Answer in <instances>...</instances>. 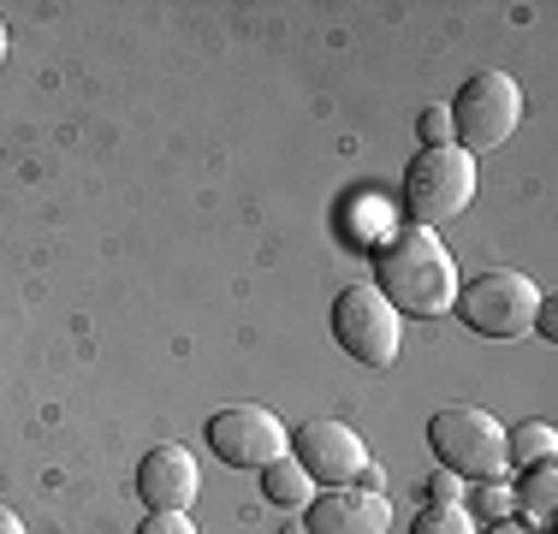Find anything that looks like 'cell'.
Listing matches in <instances>:
<instances>
[{
	"label": "cell",
	"mask_w": 558,
	"mask_h": 534,
	"mask_svg": "<svg viewBox=\"0 0 558 534\" xmlns=\"http://www.w3.org/2000/svg\"><path fill=\"white\" fill-rule=\"evenodd\" d=\"M375 291L398 315H446L458 303V262L428 226H398L375 244Z\"/></svg>",
	"instance_id": "cell-1"
},
{
	"label": "cell",
	"mask_w": 558,
	"mask_h": 534,
	"mask_svg": "<svg viewBox=\"0 0 558 534\" xmlns=\"http://www.w3.org/2000/svg\"><path fill=\"white\" fill-rule=\"evenodd\" d=\"M446 113H451V137H458L463 155H494L523 125V89L505 72H475Z\"/></svg>",
	"instance_id": "cell-2"
},
{
	"label": "cell",
	"mask_w": 558,
	"mask_h": 534,
	"mask_svg": "<svg viewBox=\"0 0 558 534\" xmlns=\"http://www.w3.org/2000/svg\"><path fill=\"white\" fill-rule=\"evenodd\" d=\"M541 291L529 274H511V267H494V274L458 286V303L451 310L463 315V327L482 332V339H523L535 332V315H541Z\"/></svg>",
	"instance_id": "cell-3"
},
{
	"label": "cell",
	"mask_w": 558,
	"mask_h": 534,
	"mask_svg": "<svg viewBox=\"0 0 558 534\" xmlns=\"http://www.w3.org/2000/svg\"><path fill=\"white\" fill-rule=\"evenodd\" d=\"M475 203V155H463L458 143L446 149H422L404 172V208H410V226H440V220H458L463 208Z\"/></svg>",
	"instance_id": "cell-4"
},
{
	"label": "cell",
	"mask_w": 558,
	"mask_h": 534,
	"mask_svg": "<svg viewBox=\"0 0 558 534\" xmlns=\"http://www.w3.org/2000/svg\"><path fill=\"white\" fill-rule=\"evenodd\" d=\"M428 446H434V458H440L451 475H470V481L505 475V427L487 416V410H475V404L434 410Z\"/></svg>",
	"instance_id": "cell-5"
},
{
	"label": "cell",
	"mask_w": 558,
	"mask_h": 534,
	"mask_svg": "<svg viewBox=\"0 0 558 534\" xmlns=\"http://www.w3.org/2000/svg\"><path fill=\"white\" fill-rule=\"evenodd\" d=\"M333 339L344 344V356L363 368H392L398 344H404V320L375 286H351L333 303Z\"/></svg>",
	"instance_id": "cell-6"
},
{
	"label": "cell",
	"mask_w": 558,
	"mask_h": 534,
	"mask_svg": "<svg viewBox=\"0 0 558 534\" xmlns=\"http://www.w3.org/2000/svg\"><path fill=\"white\" fill-rule=\"evenodd\" d=\"M208 446H215V458L232 463V470H268L274 458H286L291 434L274 410L232 404V410H215V416H208Z\"/></svg>",
	"instance_id": "cell-7"
},
{
	"label": "cell",
	"mask_w": 558,
	"mask_h": 534,
	"mask_svg": "<svg viewBox=\"0 0 558 534\" xmlns=\"http://www.w3.org/2000/svg\"><path fill=\"white\" fill-rule=\"evenodd\" d=\"M291 458L310 470L315 487H351V481L363 475V463H368V446H363L356 427H344L333 416H315V422H303L298 434H291Z\"/></svg>",
	"instance_id": "cell-8"
},
{
	"label": "cell",
	"mask_w": 558,
	"mask_h": 534,
	"mask_svg": "<svg viewBox=\"0 0 558 534\" xmlns=\"http://www.w3.org/2000/svg\"><path fill=\"white\" fill-rule=\"evenodd\" d=\"M137 493L149 511H191L196 493H203V470L184 446H155L137 463Z\"/></svg>",
	"instance_id": "cell-9"
},
{
	"label": "cell",
	"mask_w": 558,
	"mask_h": 534,
	"mask_svg": "<svg viewBox=\"0 0 558 534\" xmlns=\"http://www.w3.org/2000/svg\"><path fill=\"white\" fill-rule=\"evenodd\" d=\"M392 529V499L368 487H333L310 499V529L303 534H387Z\"/></svg>",
	"instance_id": "cell-10"
},
{
	"label": "cell",
	"mask_w": 558,
	"mask_h": 534,
	"mask_svg": "<svg viewBox=\"0 0 558 534\" xmlns=\"http://www.w3.org/2000/svg\"><path fill=\"white\" fill-rule=\"evenodd\" d=\"M511 499H517V511L529 517V529L553 534V505H558V470H553V458L535 463V470H523V481L511 487Z\"/></svg>",
	"instance_id": "cell-11"
},
{
	"label": "cell",
	"mask_w": 558,
	"mask_h": 534,
	"mask_svg": "<svg viewBox=\"0 0 558 534\" xmlns=\"http://www.w3.org/2000/svg\"><path fill=\"white\" fill-rule=\"evenodd\" d=\"M310 470H303L298 458H274L268 470H262V499L279 505V511H298V505H310Z\"/></svg>",
	"instance_id": "cell-12"
},
{
	"label": "cell",
	"mask_w": 558,
	"mask_h": 534,
	"mask_svg": "<svg viewBox=\"0 0 558 534\" xmlns=\"http://www.w3.org/2000/svg\"><path fill=\"white\" fill-rule=\"evenodd\" d=\"M558 451V427L553 422H517L511 434H505V463H517V470H535V463H547Z\"/></svg>",
	"instance_id": "cell-13"
},
{
	"label": "cell",
	"mask_w": 558,
	"mask_h": 534,
	"mask_svg": "<svg viewBox=\"0 0 558 534\" xmlns=\"http://www.w3.org/2000/svg\"><path fill=\"white\" fill-rule=\"evenodd\" d=\"M410 534H475V517L463 511V505H434L428 499V511L416 517V529Z\"/></svg>",
	"instance_id": "cell-14"
},
{
	"label": "cell",
	"mask_w": 558,
	"mask_h": 534,
	"mask_svg": "<svg viewBox=\"0 0 558 534\" xmlns=\"http://www.w3.org/2000/svg\"><path fill=\"white\" fill-rule=\"evenodd\" d=\"M475 511L487 517V523H505V517L517 511V499H511V487H505V481L494 475V481H482V487H475Z\"/></svg>",
	"instance_id": "cell-15"
},
{
	"label": "cell",
	"mask_w": 558,
	"mask_h": 534,
	"mask_svg": "<svg viewBox=\"0 0 558 534\" xmlns=\"http://www.w3.org/2000/svg\"><path fill=\"white\" fill-rule=\"evenodd\" d=\"M416 131H422V149H446V143H451V113H446V107H428Z\"/></svg>",
	"instance_id": "cell-16"
},
{
	"label": "cell",
	"mask_w": 558,
	"mask_h": 534,
	"mask_svg": "<svg viewBox=\"0 0 558 534\" xmlns=\"http://www.w3.org/2000/svg\"><path fill=\"white\" fill-rule=\"evenodd\" d=\"M137 534H196V523H191L184 511H149Z\"/></svg>",
	"instance_id": "cell-17"
},
{
	"label": "cell",
	"mask_w": 558,
	"mask_h": 534,
	"mask_svg": "<svg viewBox=\"0 0 558 534\" xmlns=\"http://www.w3.org/2000/svg\"><path fill=\"white\" fill-rule=\"evenodd\" d=\"M428 499H434V505H458V499H463V481L451 475V470L428 475Z\"/></svg>",
	"instance_id": "cell-18"
},
{
	"label": "cell",
	"mask_w": 558,
	"mask_h": 534,
	"mask_svg": "<svg viewBox=\"0 0 558 534\" xmlns=\"http://www.w3.org/2000/svg\"><path fill=\"white\" fill-rule=\"evenodd\" d=\"M0 534H31V529L19 523V511H7V505H0Z\"/></svg>",
	"instance_id": "cell-19"
},
{
	"label": "cell",
	"mask_w": 558,
	"mask_h": 534,
	"mask_svg": "<svg viewBox=\"0 0 558 534\" xmlns=\"http://www.w3.org/2000/svg\"><path fill=\"white\" fill-rule=\"evenodd\" d=\"M487 534H535V529H523V523H494Z\"/></svg>",
	"instance_id": "cell-20"
},
{
	"label": "cell",
	"mask_w": 558,
	"mask_h": 534,
	"mask_svg": "<svg viewBox=\"0 0 558 534\" xmlns=\"http://www.w3.org/2000/svg\"><path fill=\"white\" fill-rule=\"evenodd\" d=\"M0 60H7V24H0Z\"/></svg>",
	"instance_id": "cell-21"
}]
</instances>
